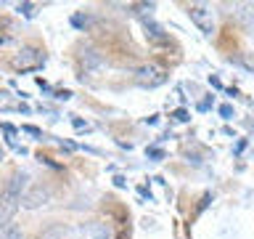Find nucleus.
Masks as SVG:
<instances>
[{"instance_id":"obj_13","label":"nucleus","mask_w":254,"mask_h":239,"mask_svg":"<svg viewBox=\"0 0 254 239\" xmlns=\"http://www.w3.org/2000/svg\"><path fill=\"white\" fill-rule=\"evenodd\" d=\"M71 122H74V127H77V130H82V127H85V130H87V122H82V120H71Z\"/></svg>"},{"instance_id":"obj_7","label":"nucleus","mask_w":254,"mask_h":239,"mask_svg":"<svg viewBox=\"0 0 254 239\" xmlns=\"http://www.w3.org/2000/svg\"><path fill=\"white\" fill-rule=\"evenodd\" d=\"M3 239H24L21 229L16 226V223H5L3 226Z\"/></svg>"},{"instance_id":"obj_5","label":"nucleus","mask_w":254,"mask_h":239,"mask_svg":"<svg viewBox=\"0 0 254 239\" xmlns=\"http://www.w3.org/2000/svg\"><path fill=\"white\" fill-rule=\"evenodd\" d=\"M236 16H238V21L244 24V29L249 32V35H254V3H238Z\"/></svg>"},{"instance_id":"obj_8","label":"nucleus","mask_w":254,"mask_h":239,"mask_svg":"<svg viewBox=\"0 0 254 239\" xmlns=\"http://www.w3.org/2000/svg\"><path fill=\"white\" fill-rule=\"evenodd\" d=\"M241 64H244L246 69H254V56H252V53H244V56H241Z\"/></svg>"},{"instance_id":"obj_1","label":"nucleus","mask_w":254,"mask_h":239,"mask_svg":"<svg viewBox=\"0 0 254 239\" xmlns=\"http://www.w3.org/2000/svg\"><path fill=\"white\" fill-rule=\"evenodd\" d=\"M24 181H27V173H13L11 178L5 181V186L0 189V226L11 223V218L16 215V210H19Z\"/></svg>"},{"instance_id":"obj_2","label":"nucleus","mask_w":254,"mask_h":239,"mask_svg":"<svg viewBox=\"0 0 254 239\" xmlns=\"http://www.w3.org/2000/svg\"><path fill=\"white\" fill-rule=\"evenodd\" d=\"M188 16H190V21L198 27L201 35L212 37L214 32H217V11H214V5H209V3H190L188 5Z\"/></svg>"},{"instance_id":"obj_14","label":"nucleus","mask_w":254,"mask_h":239,"mask_svg":"<svg viewBox=\"0 0 254 239\" xmlns=\"http://www.w3.org/2000/svg\"><path fill=\"white\" fill-rule=\"evenodd\" d=\"M56 99H64V101H66V99H71V93H69V91H59V93H56Z\"/></svg>"},{"instance_id":"obj_11","label":"nucleus","mask_w":254,"mask_h":239,"mask_svg":"<svg viewBox=\"0 0 254 239\" xmlns=\"http://www.w3.org/2000/svg\"><path fill=\"white\" fill-rule=\"evenodd\" d=\"M220 115L225 117V120H230V117H233V107H228V104H222V107H220Z\"/></svg>"},{"instance_id":"obj_10","label":"nucleus","mask_w":254,"mask_h":239,"mask_svg":"<svg viewBox=\"0 0 254 239\" xmlns=\"http://www.w3.org/2000/svg\"><path fill=\"white\" fill-rule=\"evenodd\" d=\"M172 117H175V120H178V122H188V120H190L186 109H178V112H175V115H172Z\"/></svg>"},{"instance_id":"obj_9","label":"nucleus","mask_w":254,"mask_h":239,"mask_svg":"<svg viewBox=\"0 0 254 239\" xmlns=\"http://www.w3.org/2000/svg\"><path fill=\"white\" fill-rule=\"evenodd\" d=\"M19 13L32 16V13H35V5H32V3H21V5H19Z\"/></svg>"},{"instance_id":"obj_15","label":"nucleus","mask_w":254,"mask_h":239,"mask_svg":"<svg viewBox=\"0 0 254 239\" xmlns=\"http://www.w3.org/2000/svg\"><path fill=\"white\" fill-rule=\"evenodd\" d=\"M0 239H3V226H0Z\"/></svg>"},{"instance_id":"obj_12","label":"nucleus","mask_w":254,"mask_h":239,"mask_svg":"<svg viewBox=\"0 0 254 239\" xmlns=\"http://www.w3.org/2000/svg\"><path fill=\"white\" fill-rule=\"evenodd\" d=\"M21 130H24V133H32V135H43V133H40L37 127H35V125H24Z\"/></svg>"},{"instance_id":"obj_3","label":"nucleus","mask_w":254,"mask_h":239,"mask_svg":"<svg viewBox=\"0 0 254 239\" xmlns=\"http://www.w3.org/2000/svg\"><path fill=\"white\" fill-rule=\"evenodd\" d=\"M135 80L143 85V88H159L167 83V72L156 64H143V67L135 69Z\"/></svg>"},{"instance_id":"obj_4","label":"nucleus","mask_w":254,"mask_h":239,"mask_svg":"<svg viewBox=\"0 0 254 239\" xmlns=\"http://www.w3.org/2000/svg\"><path fill=\"white\" fill-rule=\"evenodd\" d=\"M43 64H45V56H43V51H37V48H24V51L13 59L16 69H40Z\"/></svg>"},{"instance_id":"obj_6","label":"nucleus","mask_w":254,"mask_h":239,"mask_svg":"<svg viewBox=\"0 0 254 239\" xmlns=\"http://www.w3.org/2000/svg\"><path fill=\"white\" fill-rule=\"evenodd\" d=\"M146 37L151 40V43H159V45H164V43H170V37L164 35V29L159 27L156 21H151V19H146Z\"/></svg>"}]
</instances>
